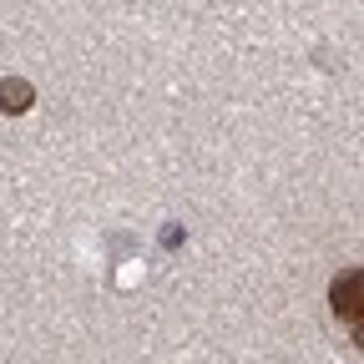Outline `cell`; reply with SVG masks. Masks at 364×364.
I'll return each mask as SVG.
<instances>
[{"instance_id":"1","label":"cell","mask_w":364,"mask_h":364,"mask_svg":"<svg viewBox=\"0 0 364 364\" xmlns=\"http://www.w3.org/2000/svg\"><path fill=\"white\" fill-rule=\"evenodd\" d=\"M329 309L339 318H349V324L364 318V268H344L339 279L329 284Z\"/></svg>"},{"instance_id":"2","label":"cell","mask_w":364,"mask_h":364,"mask_svg":"<svg viewBox=\"0 0 364 364\" xmlns=\"http://www.w3.org/2000/svg\"><path fill=\"white\" fill-rule=\"evenodd\" d=\"M31 102H36L31 81H16V76H6V81H0V112H6V117H21Z\"/></svg>"},{"instance_id":"3","label":"cell","mask_w":364,"mask_h":364,"mask_svg":"<svg viewBox=\"0 0 364 364\" xmlns=\"http://www.w3.org/2000/svg\"><path fill=\"white\" fill-rule=\"evenodd\" d=\"M354 344L364 349V318H359V324H354Z\"/></svg>"}]
</instances>
